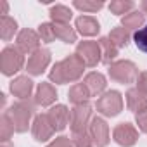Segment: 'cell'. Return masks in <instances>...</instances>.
I'll list each match as a JSON object with an SVG mask.
<instances>
[{
	"label": "cell",
	"instance_id": "cell-1",
	"mask_svg": "<svg viewBox=\"0 0 147 147\" xmlns=\"http://www.w3.org/2000/svg\"><path fill=\"white\" fill-rule=\"evenodd\" d=\"M85 64L83 61L75 54L69 55L61 62H55L50 71V80L54 83H67V82H76L83 75Z\"/></svg>",
	"mask_w": 147,
	"mask_h": 147
},
{
	"label": "cell",
	"instance_id": "cell-2",
	"mask_svg": "<svg viewBox=\"0 0 147 147\" xmlns=\"http://www.w3.org/2000/svg\"><path fill=\"white\" fill-rule=\"evenodd\" d=\"M33 113H35V106L28 99H24V100H19V102L12 104L7 111V116L12 121L14 130L23 133V131L28 130V125H30V119H31Z\"/></svg>",
	"mask_w": 147,
	"mask_h": 147
},
{
	"label": "cell",
	"instance_id": "cell-3",
	"mask_svg": "<svg viewBox=\"0 0 147 147\" xmlns=\"http://www.w3.org/2000/svg\"><path fill=\"white\" fill-rule=\"evenodd\" d=\"M23 64H24V57L18 47H5L0 54V69L5 76L18 73L23 67Z\"/></svg>",
	"mask_w": 147,
	"mask_h": 147
},
{
	"label": "cell",
	"instance_id": "cell-4",
	"mask_svg": "<svg viewBox=\"0 0 147 147\" xmlns=\"http://www.w3.org/2000/svg\"><path fill=\"white\" fill-rule=\"evenodd\" d=\"M92 106L88 102H83V104H78L71 109V119H69V125H71V131L73 133H78V131H85L88 130V123H92Z\"/></svg>",
	"mask_w": 147,
	"mask_h": 147
},
{
	"label": "cell",
	"instance_id": "cell-5",
	"mask_svg": "<svg viewBox=\"0 0 147 147\" xmlns=\"http://www.w3.org/2000/svg\"><path fill=\"white\" fill-rule=\"evenodd\" d=\"M109 76L118 83H131L138 78V69L130 61H118L111 64Z\"/></svg>",
	"mask_w": 147,
	"mask_h": 147
},
{
	"label": "cell",
	"instance_id": "cell-6",
	"mask_svg": "<svg viewBox=\"0 0 147 147\" xmlns=\"http://www.w3.org/2000/svg\"><path fill=\"white\" fill-rule=\"evenodd\" d=\"M95 107H97V111L102 113L104 116H116V114H119V111L123 109V97H121L119 92L109 90V92L102 94V95L97 99Z\"/></svg>",
	"mask_w": 147,
	"mask_h": 147
},
{
	"label": "cell",
	"instance_id": "cell-7",
	"mask_svg": "<svg viewBox=\"0 0 147 147\" xmlns=\"http://www.w3.org/2000/svg\"><path fill=\"white\" fill-rule=\"evenodd\" d=\"M76 55L83 61L85 66H97L99 61H102V52L99 42H80L76 47Z\"/></svg>",
	"mask_w": 147,
	"mask_h": 147
},
{
	"label": "cell",
	"instance_id": "cell-8",
	"mask_svg": "<svg viewBox=\"0 0 147 147\" xmlns=\"http://www.w3.org/2000/svg\"><path fill=\"white\" fill-rule=\"evenodd\" d=\"M50 62V50L49 49H38L36 52H33L26 62V71L30 75H42L45 71V67Z\"/></svg>",
	"mask_w": 147,
	"mask_h": 147
},
{
	"label": "cell",
	"instance_id": "cell-9",
	"mask_svg": "<svg viewBox=\"0 0 147 147\" xmlns=\"http://www.w3.org/2000/svg\"><path fill=\"white\" fill-rule=\"evenodd\" d=\"M113 137H114V140H116L119 145H123V147H131V145L137 142V138H138V131H137L135 126L130 125V123H119V125L114 128Z\"/></svg>",
	"mask_w": 147,
	"mask_h": 147
},
{
	"label": "cell",
	"instance_id": "cell-10",
	"mask_svg": "<svg viewBox=\"0 0 147 147\" xmlns=\"http://www.w3.org/2000/svg\"><path fill=\"white\" fill-rule=\"evenodd\" d=\"M31 133H33L35 140H38V142H45V140H49L52 137L54 128H52L47 114L35 116V121H33V126H31Z\"/></svg>",
	"mask_w": 147,
	"mask_h": 147
},
{
	"label": "cell",
	"instance_id": "cell-11",
	"mask_svg": "<svg viewBox=\"0 0 147 147\" xmlns=\"http://www.w3.org/2000/svg\"><path fill=\"white\" fill-rule=\"evenodd\" d=\"M38 43H40V36L36 31L33 30H23L18 35V49L23 54H33L38 50Z\"/></svg>",
	"mask_w": 147,
	"mask_h": 147
},
{
	"label": "cell",
	"instance_id": "cell-12",
	"mask_svg": "<svg viewBox=\"0 0 147 147\" xmlns=\"http://www.w3.org/2000/svg\"><path fill=\"white\" fill-rule=\"evenodd\" d=\"M88 131L94 138V144H97L99 147L107 145V142H109V126L102 118H94L90 126H88Z\"/></svg>",
	"mask_w": 147,
	"mask_h": 147
},
{
	"label": "cell",
	"instance_id": "cell-13",
	"mask_svg": "<svg viewBox=\"0 0 147 147\" xmlns=\"http://www.w3.org/2000/svg\"><path fill=\"white\" fill-rule=\"evenodd\" d=\"M47 116H49V121H50L54 131H61V130L66 128L67 121L71 119V111H67L66 106L59 104V106L52 107V109L47 113Z\"/></svg>",
	"mask_w": 147,
	"mask_h": 147
},
{
	"label": "cell",
	"instance_id": "cell-14",
	"mask_svg": "<svg viewBox=\"0 0 147 147\" xmlns=\"http://www.w3.org/2000/svg\"><path fill=\"white\" fill-rule=\"evenodd\" d=\"M57 99V92L50 83H40L36 88V95H35V104L38 106H50L54 100Z\"/></svg>",
	"mask_w": 147,
	"mask_h": 147
},
{
	"label": "cell",
	"instance_id": "cell-15",
	"mask_svg": "<svg viewBox=\"0 0 147 147\" xmlns=\"http://www.w3.org/2000/svg\"><path fill=\"white\" fill-rule=\"evenodd\" d=\"M31 90H33V82H31L28 76H19V78H16V80L11 83V92H12L16 97H19L21 100L28 99L30 94H31Z\"/></svg>",
	"mask_w": 147,
	"mask_h": 147
},
{
	"label": "cell",
	"instance_id": "cell-16",
	"mask_svg": "<svg viewBox=\"0 0 147 147\" xmlns=\"http://www.w3.org/2000/svg\"><path fill=\"white\" fill-rule=\"evenodd\" d=\"M76 28L78 31L83 35V36H94L99 33L100 26H99V21L92 16H80L76 19Z\"/></svg>",
	"mask_w": 147,
	"mask_h": 147
},
{
	"label": "cell",
	"instance_id": "cell-17",
	"mask_svg": "<svg viewBox=\"0 0 147 147\" xmlns=\"http://www.w3.org/2000/svg\"><path fill=\"white\" fill-rule=\"evenodd\" d=\"M126 106L130 111L140 113V111L147 109V97L142 92H138L137 88H130L126 92Z\"/></svg>",
	"mask_w": 147,
	"mask_h": 147
},
{
	"label": "cell",
	"instance_id": "cell-18",
	"mask_svg": "<svg viewBox=\"0 0 147 147\" xmlns=\"http://www.w3.org/2000/svg\"><path fill=\"white\" fill-rule=\"evenodd\" d=\"M85 85L90 90V95H99L104 88H106V78L100 73H90L85 78Z\"/></svg>",
	"mask_w": 147,
	"mask_h": 147
},
{
	"label": "cell",
	"instance_id": "cell-19",
	"mask_svg": "<svg viewBox=\"0 0 147 147\" xmlns=\"http://www.w3.org/2000/svg\"><path fill=\"white\" fill-rule=\"evenodd\" d=\"M88 97H90V90L87 88L85 83H76V85H73L69 88V100L75 106L88 102Z\"/></svg>",
	"mask_w": 147,
	"mask_h": 147
},
{
	"label": "cell",
	"instance_id": "cell-20",
	"mask_svg": "<svg viewBox=\"0 0 147 147\" xmlns=\"http://www.w3.org/2000/svg\"><path fill=\"white\" fill-rule=\"evenodd\" d=\"M99 45H100V52H102V62L104 64H111L114 61V57L118 55V47L109 40V36H104L99 40Z\"/></svg>",
	"mask_w": 147,
	"mask_h": 147
},
{
	"label": "cell",
	"instance_id": "cell-21",
	"mask_svg": "<svg viewBox=\"0 0 147 147\" xmlns=\"http://www.w3.org/2000/svg\"><path fill=\"white\" fill-rule=\"evenodd\" d=\"M16 31H18V23L9 16H2V19H0V36H2V40L5 42L12 40Z\"/></svg>",
	"mask_w": 147,
	"mask_h": 147
},
{
	"label": "cell",
	"instance_id": "cell-22",
	"mask_svg": "<svg viewBox=\"0 0 147 147\" xmlns=\"http://www.w3.org/2000/svg\"><path fill=\"white\" fill-rule=\"evenodd\" d=\"M71 16H73V12L66 5H54L50 9V18L54 21V24H69Z\"/></svg>",
	"mask_w": 147,
	"mask_h": 147
},
{
	"label": "cell",
	"instance_id": "cell-23",
	"mask_svg": "<svg viewBox=\"0 0 147 147\" xmlns=\"http://www.w3.org/2000/svg\"><path fill=\"white\" fill-rule=\"evenodd\" d=\"M109 40H111L118 49L126 47L128 42H130V31H128L126 28H123V26H119V28H113L111 33H109Z\"/></svg>",
	"mask_w": 147,
	"mask_h": 147
},
{
	"label": "cell",
	"instance_id": "cell-24",
	"mask_svg": "<svg viewBox=\"0 0 147 147\" xmlns=\"http://www.w3.org/2000/svg\"><path fill=\"white\" fill-rule=\"evenodd\" d=\"M121 23H123V28H126V30H138V26L144 24V12L142 11L128 12L126 16H123Z\"/></svg>",
	"mask_w": 147,
	"mask_h": 147
},
{
	"label": "cell",
	"instance_id": "cell-25",
	"mask_svg": "<svg viewBox=\"0 0 147 147\" xmlns=\"http://www.w3.org/2000/svg\"><path fill=\"white\" fill-rule=\"evenodd\" d=\"M54 30H55V36L66 43H73L76 42V31L73 30L69 24H54Z\"/></svg>",
	"mask_w": 147,
	"mask_h": 147
},
{
	"label": "cell",
	"instance_id": "cell-26",
	"mask_svg": "<svg viewBox=\"0 0 147 147\" xmlns=\"http://www.w3.org/2000/svg\"><path fill=\"white\" fill-rule=\"evenodd\" d=\"M16 130H14V126H12V121H11V118L7 116V113L2 116V119H0V138H2V144L4 142H9V138H11V135L14 133Z\"/></svg>",
	"mask_w": 147,
	"mask_h": 147
},
{
	"label": "cell",
	"instance_id": "cell-27",
	"mask_svg": "<svg viewBox=\"0 0 147 147\" xmlns=\"http://www.w3.org/2000/svg\"><path fill=\"white\" fill-rule=\"evenodd\" d=\"M133 2H130V0H114V2H111L109 4V11L113 12V14H118V16H121V14H128V11H131L133 9Z\"/></svg>",
	"mask_w": 147,
	"mask_h": 147
},
{
	"label": "cell",
	"instance_id": "cell-28",
	"mask_svg": "<svg viewBox=\"0 0 147 147\" xmlns=\"http://www.w3.org/2000/svg\"><path fill=\"white\" fill-rule=\"evenodd\" d=\"M73 144H75V147H92L94 145V138H92L90 131L85 130V131L73 133Z\"/></svg>",
	"mask_w": 147,
	"mask_h": 147
},
{
	"label": "cell",
	"instance_id": "cell-29",
	"mask_svg": "<svg viewBox=\"0 0 147 147\" xmlns=\"http://www.w3.org/2000/svg\"><path fill=\"white\" fill-rule=\"evenodd\" d=\"M38 36L42 38V42H47V43L54 42V40L57 38V36H55L54 24H50V23H43V24H40V26H38Z\"/></svg>",
	"mask_w": 147,
	"mask_h": 147
},
{
	"label": "cell",
	"instance_id": "cell-30",
	"mask_svg": "<svg viewBox=\"0 0 147 147\" xmlns=\"http://www.w3.org/2000/svg\"><path fill=\"white\" fill-rule=\"evenodd\" d=\"M133 42H135V45H137L138 50H142V52L147 54V24L142 26V28H138L133 33Z\"/></svg>",
	"mask_w": 147,
	"mask_h": 147
},
{
	"label": "cell",
	"instance_id": "cell-31",
	"mask_svg": "<svg viewBox=\"0 0 147 147\" xmlns=\"http://www.w3.org/2000/svg\"><path fill=\"white\" fill-rule=\"evenodd\" d=\"M73 5H75L76 9H80V11H83V12H97L99 9L104 7L102 2H88V0H83V2L82 0H75Z\"/></svg>",
	"mask_w": 147,
	"mask_h": 147
},
{
	"label": "cell",
	"instance_id": "cell-32",
	"mask_svg": "<svg viewBox=\"0 0 147 147\" xmlns=\"http://www.w3.org/2000/svg\"><path fill=\"white\" fill-rule=\"evenodd\" d=\"M137 90L142 92L145 97H147V73H140L138 78H137Z\"/></svg>",
	"mask_w": 147,
	"mask_h": 147
},
{
	"label": "cell",
	"instance_id": "cell-33",
	"mask_svg": "<svg viewBox=\"0 0 147 147\" xmlns=\"http://www.w3.org/2000/svg\"><path fill=\"white\" fill-rule=\"evenodd\" d=\"M137 125H138L140 131L147 133V109H144V111L137 113Z\"/></svg>",
	"mask_w": 147,
	"mask_h": 147
},
{
	"label": "cell",
	"instance_id": "cell-34",
	"mask_svg": "<svg viewBox=\"0 0 147 147\" xmlns=\"http://www.w3.org/2000/svg\"><path fill=\"white\" fill-rule=\"evenodd\" d=\"M49 147H73V142H71L67 137H59V138H55Z\"/></svg>",
	"mask_w": 147,
	"mask_h": 147
},
{
	"label": "cell",
	"instance_id": "cell-35",
	"mask_svg": "<svg viewBox=\"0 0 147 147\" xmlns=\"http://www.w3.org/2000/svg\"><path fill=\"white\" fill-rule=\"evenodd\" d=\"M140 9H142V12H144V14H147V0H144V2L140 4Z\"/></svg>",
	"mask_w": 147,
	"mask_h": 147
},
{
	"label": "cell",
	"instance_id": "cell-36",
	"mask_svg": "<svg viewBox=\"0 0 147 147\" xmlns=\"http://www.w3.org/2000/svg\"><path fill=\"white\" fill-rule=\"evenodd\" d=\"M2 16H7V2H2Z\"/></svg>",
	"mask_w": 147,
	"mask_h": 147
},
{
	"label": "cell",
	"instance_id": "cell-37",
	"mask_svg": "<svg viewBox=\"0 0 147 147\" xmlns=\"http://www.w3.org/2000/svg\"><path fill=\"white\" fill-rule=\"evenodd\" d=\"M2 147H12V144H11V142H4Z\"/></svg>",
	"mask_w": 147,
	"mask_h": 147
}]
</instances>
